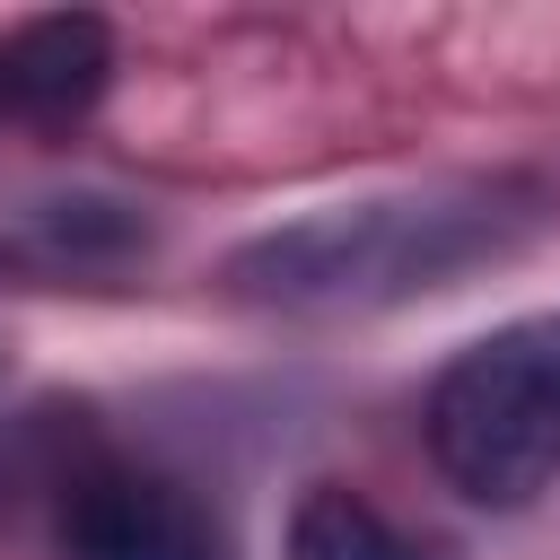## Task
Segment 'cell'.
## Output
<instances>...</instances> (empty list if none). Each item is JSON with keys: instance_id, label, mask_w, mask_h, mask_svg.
I'll use <instances>...</instances> for the list:
<instances>
[{"instance_id": "5b68a950", "label": "cell", "mask_w": 560, "mask_h": 560, "mask_svg": "<svg viewBox=\"0 0 560 560\" xmlns=\"http://www.w3.org/2000/svg\"><path fill=\"white\" fill-rule=\"evenodd\" d=\"M280 560H455L446 542L394 525L368 490L350 481H306L298 508H289V534H280Z\"/></svg>"}, {"instance_id": "3957f363", "label": "cell", "mask_w": 560, "mask_h": 560, "mask_svg": "<svg viewBox=\"0 0 560 560\" xmlns=\"http://www.w3.org/2000/svg\"><path fill=\"white\" fill-rule=\"evenodd\" d=\"M52 551L61 560H236L219 508L192 481L131 455H88L61 472Z\"/></svg>"}, {"instance_id": "6da1fadb", "label": "cell", "mask_w": 560, "mask_h": 560, "mask_svg": "<svg viewBox=\"0 0 560 560\" xmlns=\"http://www.w3.org/2000/svg\"><path fill=\"white\" fill-rule=\"evenodd\" d=\"M551 228V184L534 175H438L368 201L280 219L228 254V289L271 315H376L464 271L525 254Z\"/></svg>"}, {"instance_id": "277c9868", "label": "cell", "mask_w": 560, "mask_h": 560, "mask_svg": "<svg viewBox=\"0 0 560 560\" xmlns=\"http://www.w3.org/2000/svg\"><path fill=\"white\" fill-rule=\"evenodd\" d=\"M114 79V26L88 9H52L0 35V114L18 122H70Z\"/></svg>"}, {"instance_id": "7a4b0ae2", "label": "cell", "mask_w": 560, "mask_h": 560, "mask_svg": "<svg viewBox=\"0 0 560 560\" xmlns=\"http://www.w3.org/2000/svg\"><path fill=\"white\" fill-rule=\"evenodd\" d=\"M420 438L472 508H534L560 481V306L464 341L420 402Z\"/></svg>"}]
</instances>
